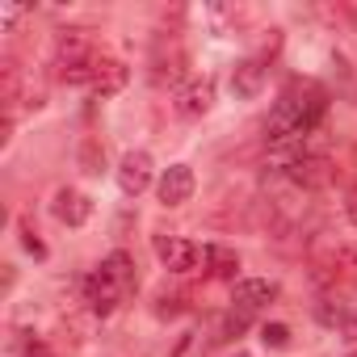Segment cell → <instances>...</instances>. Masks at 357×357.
<instances>
[{"instance_id": "6da1fadb", "label": "cell", "mask_w": 357, "mask_h": 357, "mask_svg": "<svg viewBox=\"0 0 357 357\" xmlns=\"http://www.w3.org/2000/svg\"><path fill=\"white\" fill-rule=\"evenodd\" d=\"M324 109H328L324 89L311 84V80H303V84L294 80V84L278 97V105H273V114H269V122H265V135H269L278 147H286V143H303V139L319 126Z\"/></svg>"}, {"instance_id": "7a4b0ae2", "label": "cell", "mask_w": 357, "mask_h": 357, "mask_svg": "<svg viewBox=\"0 0 357 357\" xmlns=\"http://www.w3.org/2000/svg\"><path fill=\"white\" fill-rule=\"evenodd\" d=\"M282 172L290 176L294 185H303V190H319V185H328V176H332V164H328V155H319V151H307V147H290V155L282 160Z\"/></svg>"}, {"instance_id": "3957f363", "label": "cell", "mask_w": 357, "mask_h": 357, "mask_svg": "<svg viewBox=\"0 0 357 357\" xmlns=\"http://www.w3.org/2000/svg\"><path fill=\"white\" fill-rule=\"evenodd\" d=\"M151 248H155L160 265H164V269H172V273H194V269H198V261H202L198 244H190V240H181V236H155V240H151Z\"/></svg>"}, {"instance_id": "277c9868", "label": "cell", "mask_w": 357, "mask_h": 357, "mask_svg": "<svg viewBox=\"0 0 357 357\" xmlns=\"http://www.w3.org/2000/svg\"><path fill=\"white\" fill-rule=\"evenodd\" d=\"M151 176H155V164H151V155L139 147V151H126L122 160H118V190L126 194V198H139L147 185H151Z\"/></svg>"}, {"instance_id": "5b68a950", "label": "cell", "mask_w": 357, "mask_h": 357, "mask_svg": "<svg viewBox=\"0 0 357 357\" xmlns=\"http://www.w3.org/2000/svg\"><path fill=\"white\" fill-rule=\"evenodd\" d=\"M194 168L190 164H168L164 172H160V181H155V194H160V202L164 206H185L190 198H194Z\"/></svg>"}, {"instance_id": "8992f818", "label": "cell", "mask_w": 357, "mask_h": 357, "mask_svg": "<svg viewBox=\"0 0 357 357\" xmlns=\"http://www.w3.org/2000/svg\"><path fill=\"white\" fill-rule=\"evenodd\" d=\"M273 298H278V286H273L269 278H240V282H236V290H231V307H236V311H244V315L265 311Z\"/></svg>"}, {"instance_id": "52a82bcc", "label": "cell", "mask_w": 357, "mask_h": 357, "mask_svg": "<svg viewBox=\"0 0 357 357\" xmlns=\"http://www.w3.org/2000/svg\"><path fill=\"white\" fill-rule=\"evenodd\" d=\"M211 105H215V80L211 76H194L190 84L176 89V114L181 118H202V114H211Z\"/></svg>"}, {"instance_id": "ba28073f", "label": "cell", "mask_w": 357, "mask_h": 357, "mask_svg": "<svg viewBox=\"0 0 357 357\" xmlns=\"http://www.w3.org/2000/svg\"><path fill=\"white\" fill-rule=\"evenodd\" d=\"M126 298V290L109 278V273H101V269H93L89 278H84V303L97 311V315H109L118 303Z\"/></svg>"}, {"instance_id": "9c48e42d", "label": "cell", "mask_w": 357, "mask_h": 357, "mask_svg": "<svg viewBox=\"0 0 357 357\" xmlns=\"http://www.w3.org/2000/svg\"><path fill=\"white\" fill-rule=\"evenodd\" d=\"M51 215H55L59 223H68V227H84L89 215H93V202H89V194H80V190H59L55 202H51Z\"/></svg>"}, {"instance_id": "30bf717a", "label": "cell", "mask_w": 357, "mask_h": 357, "mask_svg": "<svg viewBox=\"0 0 357 357\" xmlns=\"http://www.w3.org/2000/svg\"><path fill=\"white\" fill-rule=\"evenodd\" d=\"M261 89H265V63L261 59H244V63L231 68V93L240 101H252Z\"/></svg>"}, {"instance_id": "8fae6325", "label": "cell", "mask_w": 357, "mask_h": 357, "mask_svg": "<svg viewBox=\"0 0 357 357\" xmlns=\"http://www.w3.org/2000/svg\"><path fill=\"white\" fill-rule=\"evenodd\" d=\"M202 261H206V273L219 278V282H236V278H240V252L227 248V244H211V248H202Z\"/></svg>"}, {"instance_id": "7c38bea8", "label": "cell", "mask_w": 357, "mask_h": 357, "mask_svg": "<svg viewBox=\"0 0 357 357\" xmlns=\"http://www.w3.org/2000/svg\"><path fill=\"white\" fill-rule=\"evenodd\" d=\"M122 84H126V68H122L118 59H109V55H97V68H93V93L109 97V93H118Z\"/></svg>"}, {"instance_id": "4fadbf2b", "label": "cell", "mask_w": 357, "mask_h": 357, "mask_svg": "<svg viewBox=\"0 0 357 357\" xmlns=\"http://www.w3.org/2000/svg\"><path fill=\"white\" fill-rule=\"evenodd\" d=\"M97 269H101V273H109V278H114L126 294L135 290V261H130V252H122V248H118V252H109Z\"/></svg>"}, {"instance_id": "5bb4252c", "label": "cell", "mask_w": 357, "mask_h": 357, "mask_svg": "<svg viewBox=\"0 0 357 357\" xmlns=\"http://www.w3.org/2000/svg\"><path fill=\"white\" fill-rule=\"evenodd\" d=\"M261 340H265V349H286L290 344V328L286 324H265L261 328Z\"/></svg>"}, {"instance_id": "9a60e30c", "label": "cell", "mask_w": 357, "mask_h": 357, "mask_svg": "<svg viewBox=\"0 0 357 357\" xmlns=\"http://www.w3.org/2000/svg\"><path fill=\"white\" fill-rule=\"evenodd\" d=\"M248 319H252V315H244V311L231 307V315L223 319V340H240V332L248 328Z\"/></svg>"}, {"instance_id": "2e32d148", "label": "cell", "mask_w": 357, "mask_h": 357, "mask_svg": "<svg viewBox=\"0 0 357 357\" xmlns=\"http://www.w3.org/2000/svg\"><path fill=\"white\" fill-rule=\"evenodd\" d=\"M336 265L349 273V278H357V244H349V248H340L336 252Z\"/></svg>"}, {"instance_id": "e0dca14e", "label": "cell", "mask_w": 357, "mask_h": 357, "mask_svg": "<svg viewBox=\"0 0 357 357\" xmlns=\"http://www.w3.org/2000/svg\"><path fill=\"white\" fill-rule=\"evenodd\" d=\"M22 244H26V248H30L34 257H47V244H43V240H38V236H34L30 227H22Z\"/></svg>"}, {"instance_id": "ac0fdd59", "label": "cell", "mask_w": 357, "mask_h": 357, "mask_svg": "<svg viewBox=\"0 0 357 357\" xmlns=\"http://www.w3.org/2000/svg\"><path fill=\"white\" fill-rule=\"evenodd\" d=\"M340 332H344L349 340H357V303L344 311V319H340Z\"/></svg>"}, {"instance_id": "d6986e66", "label": "cell", "mask_w": 357, "mask_h": 357, "mask_svg": "<svg viewBox=\"0 0 357 357\" xmlns=\"http://www.w3.org/2000/svg\"><path fill=\"white\" fill-rule=\"evenodd\" d=\"M344 215H349V223L357 227V185L349 190V198H344Z\"/></svg>"}, {"instance_id": "ffe728a7", "label": "cell", "mask_w": 357, "mask_h": 357, "mask_svg": "<svg viewBox=\"0 0 357 357\" xmlns=\"http://www.w3.org/2000/svg\"><path fill=\"white\" fill-rule=\"evenodd\" d=\"M17 357H51V349H47V344H26Z\"/></svg>"}]
</instances>
